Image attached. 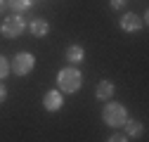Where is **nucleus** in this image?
I'll return each mask as SVG.
<instances>
[{
	"label": "nucleus",
	"instance_id": "dca6fc26",
	"mask_svg": "<svg viewBox=\"0 0 149 142\" xmlns=\"http://www.w3.org/2000/svg\"><path fill=\"white\" fill-rule=\"evenodd\" d=\"M7 7V3H5V0H0V14H3V10Z\"/></svg>",
	"mask_w": 149,
	"mask_h": 142
},
{
	"label": "nucleus",
	"instance_id": "9d476101",
	"mask_svg": "<svg viewBox=\"0 0 149 142\" xmlns=\"http://www.w3.org/2000/svg\"><path fill=\"white\" fill-rule=\"evenodd\" d=\"M29 29H31V33L36 36V38H45V36L50 33V24L45 19H33L29 24Z\"/></svg>",
	"mask_w": 149,
	"mask_h": 142
},
{
	"label": "nucleus",
	"instance_id": "20e7f679",
	"mask_svg": "<svg viewBox=\"0 0 149 142\" xmlns=\"http://www.w3.org/2000/svg\"><path fill=\"white\" fill-rule=\"evenodd\" d=\"M33 66H36V57L31 52H17L14 59L10 62V71L17 76H29L33 71Z\"/></svg>",
	"mask_w": 149,
	"mask_h": 142
},
{
	"label": "nucleus",
	"instance_id": "7ed1b4c3",
	"mask_svg": "<svg viewBox=\"0 0 149 142\" xmlns=\"http://www.w3.org/2000/svg\"><path fill=\"white\" fill-rule=\"evenodd\" d=\"M24 29H26L24 17L12 14V17H7V19H3V24H0V36L7 38V40H14V38H19V36L24 33Z\"/></svg>",
	"mask_w": 149,
	"mask_h": 142
},
{
	"label": "nucleus",
	"instance_id": "f257e3e1",
	"mask_svg": "<svg viewBox=\"0 0 149 142\" xmlns=\"http://www.w3.org/2000/svg\"><path fill=\"white\" fill-rule=\"evenodd\" d=\"M81 85H83V74H81L76 66L59 69V74H57V90L59 93L73 95V93L81 90Z\"/></svg>",
	"mask_w": 149,
	"mask_h": 142
},
{
	"label": "nucleus",
	"instance_id": "6e6552de",
	"mask_svg": "<svg viewBox=\"0 0 149 142\" xmlns=\"http://www.w3.org/2000/svg\"><path fill=\"white\" fill-rule=\"evenodd\" d=\"M66 62H71V64H81L83 59H85V50H83V45H76V43H73V45H69L66 47Z\"/></svg>",
	"mask_w": 149,
	"mask_h": 142
},
{
	"label": "nucleus",
	"instance_id": "ddd939ff",
	"mask_svg": "<svg viewBox=\"0 0 149 142\" xmlns=\"http://www.w3.org/2000/svg\"><path fill=\"white\" fill-rule=\"evenodd\" d=\"M109 5H111V10H123L125 0H109Z\"/></svg>",
	"mask_w": 149,
	"mask_h": 142
},
{
	"label": "nucleus",
	"instance_id": "4468645a",
	"mask_svg": "<svg viewBox=\"0 0 149 142\" xmlns=\"http://www.w3.org/2000/svg\"><path fill=\"white\" fill-rule=\"evenodd\" d=\"M107 142H128V137H125V135H121V133H114Z\"/></svg>",
	"mask_w": 149,
	"mask_h": 142
},
{
	"label": "nucleus",
	"instance_id": "1a4fd4ad",
	"mask_svg": "<svg viewBox=\"0 0 149 142\" xmlns=\"http://www.w3.org/2000/svg\"><path fill=\"white\" fill-rule=\"evenodd\" d=\"M123 126H125V135H128V137H142V135H144V123H142V121L128 118Z\"/></svg>",
	"mask_w": 149,
	"mask_h": 142
},
{
	"label": "nucleus",
	"instance_id": "9b49d317",
	"mask_svg": "<svg viewBox=\"0 0 149 142\" xmlns=\"http://www.w3.org/2000/svg\"><path fill=\"white\" fill-rule=\"evenodd\" d=\"M5 3H7V7H12L14 14H22V12H26L36 3V0H5Z\"/></svg>",
	"mask_w": 149,
	"mask_h": 142
},
{
	"label": "nucleus",
	"instance_id": "f8f14e48",
	"mask_svg": "<svg viewBox=\"0 0 149 142\" xmlns=\"http://www.w3.org/2000/svg\"><path fill=\"white\" fill-rule=\"evenodd\" d=\"M7 76H10V62L0 55V81H5Z\"/></svg>",
	"mask_w": 149,
	"mask_h": 142
},
{
	"label": "nucleus",
	"instance_id": "423d86ee",
	"mask_svg": "<svg viewBox=\"0 0 149 142\" xmlns=\"http://www.w3.org/2000/svg\"><path fill=\"white\" fill-rule=\"evenodd\" d=\"M142 26H144V24H142V17L135 14V12H125V14L121 17V29L128 31V33H137Z\"/></svg>",
	"mask_w": 149,
	"mask_h": 142
},
{
	"label": "nucleus",
	"instance_id": "39448f33",
	"mask_svg": "<svg viewBox=\"0 0 149 142\" xmlns=\"http://www.w3.org/2000/svg\"><path fill=\"white\" fill-rule=\"evenodd\" d=\"M62 106H64V95H62L59 90H47V93L43 95V109H45V111L54 114V111H59Z\"/></svg>",
	"mask_w": 149,
	"mask_h": 142
},
{
	"label": "nucleus",
	"instance_id": "2eb2a0df",
	"mask_svg": "<svg viewBox=\"0 0 149 142\" xmlns=\"http://www.w3.org/2000/svg\"><path fill=\"white\" fill-rule=\"evenodd\" d=\"M5 100H7V88H5V83H3V81H0V104H3Z\"/></svg>",
	"mask_w": 149,
	"mask_h": 142
},
{
	"label": "nucleus",
	"instance_id": "f03ea898",
	"mask_svg": "<svg viewBox=\"0 0 149 142\" xmlns=\"http://www.w3.org/2000/svg\"><path fill=\"white\" fill-rule=\"evenodd\" d=\"M102 121L107 123V126H111V128H121L128 121V109L121 102H109L102 109Z\"/></svg>",
	"mask_w": 149,
	"mask_h": 142
},
{
	"label": "nucleus",
	"instance_id": "0eeeda50",
	"mask_svg": "<svg viewBox=\"0 0 149 142\" xmlns=\"http://www.w3.org/2000/svg\"><path fill=\"white\" fill-rule=\"evenodd\" d=\"M114 93H116V85L111 83L109 78L100 81V83H97V88H95V97H97V100H102V102L111 100V97H114Z\"/></svg>",
	"mask_w": 149,
	"mask_h": 142
}]
</instances>
